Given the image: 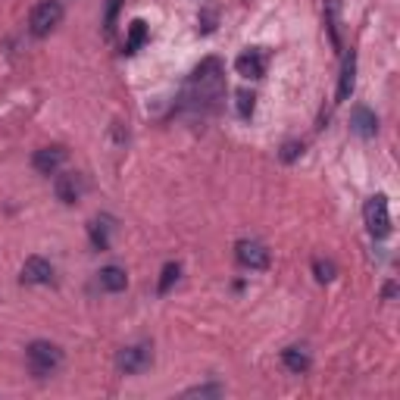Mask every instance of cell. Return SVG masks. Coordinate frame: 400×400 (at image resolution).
Returning <instances> with one entry per match:
<instances>
[{"label":"cell","mask_w":400,"mask_h":400,"mask_svg":"<svg viewBox=\"0 0 400 400\" xmlns=\"http://www.w3.org/2000/svg\"><path fill=\"white\" fill-rule=\"evenodd\" d=\"M222 91H225V69H222V63H219L216 56H206V60L194 69L188 88H185V100H188L191 107H197L200 113H210V109L219 107Z\"/></svg>","instance_id":"6da1fadb"},{"label":"cell","mask_w":400,"mask_h":400,"mask_svg":"<svg viewBox=\"0 0 400 400\" xmlns=\"http://www.w3.org/2000/svg\"><path fill=\"white\" fill-rule=\"evenodd\" d=\"M25 360H29L31 376L47 378L63 366V351L56 344H50V341H31L29 351H25Z\"/></svg>","instance_id":"7a4b0ae2"},{"label":"cell","mask_w":400,"mask_h":400,"mask_svg":"<svg viewBox=\"0 0 400 400\" xmlns=\"http://www.w3.org/2000/svg\"><path fill=\"white\" fill-rule=\"evenodd\" d=\"M63 22V3L60 0H41L29 16V31L35 38H44Z\"/></svg>","instance_id":"3957f363"},{"label":"cell","mask_w":400,"mask_h":400,"mask_svg":"<svg viewBox=\"0 0 400 400\" xmlns=\"http://www.w3.org/2000/svg\"><path fill=\"white\" fill-rule=\"evenodd\" d=\"M366 225H369L372 238H388L391 235V213H388V197L385 194H376L366 200Z\"/></svg>","instance_id":"277c9868"},{"label":"cell","mask_w":400,"mask_h":400,"mask_svg":"<svg viewBox=\"0 0 400 400\" xmlns=\"http://www.w3.org/2000/svg\"><path fill=\"white\" fill-rule=\"evenodd\" d=\"M153 363V351L151 344H128L119 351V357H116V366H119V372H125V376H138V372L151 369Z\"/></svg>","instance_id":"5b68a950"},{"label":"cell","mask_w":400,"mask_h":400,"mask_svg":"<svg viewBox=\"0 0 400 400\" xmlns=\"http://www.w3.org/2000/svg\"><path fill=\"white\" fill-rule=\"evenodd\" d=\"M235 256L244 269H266L269 266V250L263 247L260 241H250V238L235 244Z\"/></svg>","instance_id":"8992f818"},{"label":"cell","mask_w":400,"mask_h":400,"mask_svg":"<svg viewBox=\"0 0 400 400\" xmlns=\"http://www.w3.org/2000/svg\"><path fill=\"white\" fill-rule=\"evenodd\" d=\"M63 163H66V147L63 144L41 147V151H35V157H31V166H35L41 176H54Z\"/></svg>","instance_id":"52a82bcc"},{"label":"cell","mask_w":400,"mask_h":400,"mask_svg":"<svg viewBox=\"0 0 400 400\" xmlns=\"http://www.w3.org/2000/svg\"><path fill=\"white\" fill-rule=\"evenodd\" d=\"M54 191L63 203H75V200L82 197V191H85V178H82L79 172H63V176H56Z\"/></svg>","instance_id":"ba28073f"},{"label":"cell","mask_w":400,"mask_h":400,"mask_svg":"<svg viewBox=\"0 0 400 400\" xmlns=\"http://www.w3.org/2000/svg\"><path fill=\"white\" fill-rule=\"evenodd\" d=\"M54 279V269H50V263L44 260V256H29L22 266V282L25 285H47V282Z\"/></svg>","instance_id":"9c48e42d"},{"label":"cell","mask_w":400,"mask_h":400,"mask_svg":"<svg viewBox=\"0 0 400 400\" xmlns=\"http://www.w3.org/2000/svg\"><path fill=\"white\" fill-rule=\"evenodd\" d=\"M235 69L244 79H263V72H266V56H263L260 50H247V54H241L235 60Z\"/></svg>","instance_id":"30bf717a"},{"label":"cell","mask_w":400,"mask_h":400,"mask_svg":"<svg viewBox=\"0 0 400 400\" xmlns=\"http://www.w3.org/2000/svg\"><path fill=\"white\" fill-rule=\"evenodd\" d=\"M351 128L360 134V138H376L378 132V116L372 113L369 107H357L351 113Z\"/></svg>","instance_id":"8fae6325"},{"label":"cell","mask_w":400,"mask_h":400,"mask_svg":"<svg viewBox=\"0 0 400 400\" xmlns=\"http://www.w3.org/2000/svg\"><path fill=\"white\" fill-rule=\"evenodd\" d=\"M113 216H98L91 225H88V235H91V244L98 250H109V235H113Z\"/></svg>","instance_id":"7c38bea8"},{"label":"cell","mask_w":400,"mask_h":400,"mask_svg":"<svg viewBox=\"0 0 400 400\" xmlns=\"http://www.w3.org/2000/svg\"><path fill=\"white\" fill-rule=\"evenodd\" d=\"M125 285H128L125 269H119V266H107V269H100V288H103V291L119 294V291H125Z\"/></svg>","instance_id":"4fadbf2b"},{"label":"cell","mask_w":400,"mask_h":400,"mask_svg":"<svg viewBox=\"0 0 400 400\" xmlns=\"http://www.w3.org/2000/svg\"><path fill=\"white\" fill-rule=\"evenodd\" d=\"M353 82H357V56H347L344 69H341V82H338V103H344L353 94Z\"/></svg>","instance_id":"5bb4252c"},{"label":"cell","mask_w":400,"mask_h":400,"mask_svg":"<svg viewBox=\"0 0 400 400\" xmlns=\"http://www.w3.org/2000/svg\"><path fill=\"white\" fill-rule=\"evenodd\" d=\"M282 363H285L294 376H303V372L309 369V353L303 351V347H285V351H282Z\"/></svg>","instance_id":"9a60e30c"},{"label":"cell","mask_w":400,"mask_h":400,"mask_svg":"<svg viewBox=\"0 0 400 400\" xmlns=\"http://www.w3.org/2000/svg\"><path fill=\"white\" fill-rule=\"evenodd\" d=\"M178 275H182V266H178V263H166L163 272H160V285H157V291H160V294H169V291H172V285L178 282Z\"/></svg>","instance_id":"2e32d148"},{"label":"cell","mask_w":400,"mask_h":400,"mask_svg":"<svg viewBox=\"0 0 400 400\" xmlns=\"http://www.w3.org/2000/svg\"><path fill=\"white\" fill-rule=\"evenodd\" d=\"M147 41V25L144 22H141V19H138V22H132V29H128V41H125V50H128V54H134V50H138L141 47V44H144Z\"/></svg>","instance_id":"e0dca14e"},{"label":"cell","mask_w":400,"mask_h":400,"mask_svg":"<svg viewBox=\"0 0 400 400\" xmlns=\"http://www.w3.org/2000/svg\"><path fill=\"white\" fill-rule=\"evenodd\" d=\"M256 107V94L254 91H238V116L241 119H250Z\"/></svg>","instance_id":"ac0fdd59"},{"label":"cell","mask_w":400,"mask_h":400,"mask_svg":"<svg viewBox=\"0 0 400 400\" xmlns=\"http://www.w3.org/2000/svg\"><path fill=\"white\" fill-rule=\"evenodd\" d=\"M313 272L319 282H332L334 275H338V269H334L332 260H313Z\"/></svg>","instance_id":"d6986e66"},{"label":"cell","mask_w":400,"mask_h":400,"mask_svg":"<svg viewBox=\"0 0 400 400\" xmlns=\"http://www.w3.org/2000/svg\"><path fill=\"white\" fill-rule=\"evenodd\" d=\"M300 153H303V144H300V141H285V144H282V153H279V157H282V163H294Z\"/></svg>","instance_id":"ffe728a7"},{"label":"cell","mask_w":400,"mask_h":400,"mask_svg":"<svg viewBox=\"0 0 400 400\" xmlns=\"http://www.w3.org/2000/svg\"><path fill=\"white\" fill-rule=\"evenodd\" d=\"M219 394H222L219 385H197V388L185 391V397H219Z\"/></svg>","instance_id":"44dd1931"},{"label":"cell","mask_w":400,"mask_h":400,"mask_svg":"<svg viewBox=\"0 0 400 400\" xmlns=\"http://www.w3.org/2000/svg\"><path fill=\"white\" fill-rule=\"evenodd\" d=\"M197 22H200V31H203V35H210V31L216 29V13H213V10H203V13L197 16Z\"/></svg>","instance_id":"7402d4cb"},{"label":"cell","mask_w":400,"mask_h":400,"mask_svg":"<svg viewBox=\"0 0 400 400\" xmlns=\"http://www.w3.org/2000/svg\"><path fill=\"white\" fill-rule=\"evenodd\" d=\"M116 13H119V0H109V3H107V19H103L107 31H113V29H116Z\"/></svg>","instance_id":"603a6c76"},{"label":"cell","mask_w":400,"mask_h":400,"mask_svg":"<svg viewBox=\"0 0 400 400\" xmlns=\"http://www.w3.org/2000/svg\"><path fill=\"white\" fill-rule=\"evenodd\" d=\"M394 294H397V285H394V282H388V285H385V300H391Z\"/></svg>","instance_id":"cb8c5ba5"}]
</instances>
